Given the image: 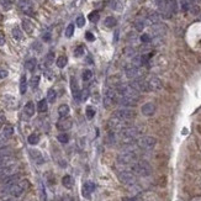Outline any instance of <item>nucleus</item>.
<instances>
[{
  "label": "nucleus",
  "mask_w": 201,
  "mask_h": 201,
  "mask_svg": "<svg viewBox=\"0 0 201 201\" xmlns=\"http://www.w3.org/2000/svg\"><path fill=\"white\" fill-rule=\"evenodd\" d=\"M70 88H72V91H73V96H74L75 99H80L81 91L79 90L78 84H76V80H75L74 78H72V80H70Z\"/></svg>",
  "instance_id": "obj_21"
},
{
  "label": "nucleus",
  "mask_w": 201,
  "mask_h": 201,
  "mask_svg": "<svg viewBox=\"0 0 201 201\" xmlns=\"http://www.w3.org/2000/svg\"><path fill=\"white\" fill-rule=\"evenodd\" d=\"M57 138L60 143H68V141H69V136L67 133H60V134H58Z\"/></svg>",
  "instance_id": "obj_41"
},
{
  "label": "nucleus",
  "mask_w": 201,
  "mask_h": 201,
  "mask_svg": "<svg viewBox=\"0 0 201 201\" xmlns=\"http://www.w3.org/2000/svg\"><path fill=\"white\" fill-rule=\"evenodd\" d=\"M115 102H117L118 105H121L122 107H131V106H134L137 101L127 97V96H123V95H116V99H115Z\"/></svg>",
  "instance_id": "obj_11"
},
{
  "label": "nucleus",
  "mask_w": 201,
  "mask_h": 201,
  "mask_svg": "<svg viewBox=\"0 0 201 201\" xmlns=\"http://www.w3.org/2000/svg\"><path fill=\"white\" fill-rule=\"evenodd\" d=\"M12 5H14V1L12 0H0V6H1V9L4 11L10 10L12 7Z\"/></svg>",
  "instance_id": "obj_29"
},
{
  "label": "nucleus",
  "mask_w": 201,
  "mask_h": 201,
  "mask_svg": "<svg viewBox=\"0 0 201 201\" xmlns=\"http://www.w3.org/2000/svg\"><path fill=\"white\" fill-rule=\"evenodd\" d=\"M27 141H28V143H30V144L35 146V144H37V143L39 142V136H38L37 133H32V134H30V136H28Z\"/></svg>",
  "instance_id": "obj_35"
},
{
  "label": "nucleus",
  "mask_w": 201,
  "mask_h": 201,
  "mask_svg": "<svg viewBox=\"0 0 201 201\" xmlns=\"http://www.w3.org/2000/svg\"><path fill=\"white\" fill-rule=\"evenodd\" d=\"M75 23H76V26H78V27H83V26L85 25V17H84L83 15L78 16V17H76V21H75Z\"/></svg>",
  "instance_id": "obj_44"
},
{
  "label": "nucleus",
  "mask_w": 201,
  "mask_h": 201,
  "mask_svg": "<svg viewBox=\"0 0 201 201\" xmlns=\"http://www.w3.org/2000/svg\"><path fill=\"white\" fill-rule=\"evenodd\" d=\"M116 18L113 17V16H107L106 18H105V21H104V26H106V27H113L115 25H116Z\"/></svg>",
  "instance_id": "obj_32"
},
{
  "label": "nucleus",
  "mask_w": 201,
  "mask_h": 201,
  "mask_svg": "<svg viewBox=\"0 0 201 201\" xmlns=\"http://www.w3.org/2000/svg\"><path fill=\"white\" fill-rule=\"evenodd\" d=\"M141 111H142V113L144 116H152L155 112V105H154V102H146L142 106Z\"/></svg>",
  "instance_id": "obj_16"
},
{
  "label": "nucleus",
  "mask_w": 201,
  "mask_h": 201,
  "mask_svg": "<svg viewBox=\"0 0 201 201\" xmlns=\"http://www.w3.org/2000/svg\"><path fill=\"white\" fill-rule=\"evenodd\" d=\"M85 37H86L88 41H94V39H95V37H94V35H92L91 32H86V33H85Z\"/></svg>",
  "instance_id": "obj_52"
},
{
  "label": "nucleus",
  "mask_w": 201,
  "mask_h": 201,
  "mask_svg": "<svg viewBox=\"0 0 201 201\" xmlns=\"http://www.w3.org/2000/svg\"><path fill=\"white\" fill-rule=\"evenodd\" d=\"M141 41H142L143 43H149V42H150V37H149V35L143 33V35L141 36Z\"/></svg>",
  "instance_id": "obj_49"
},
{
  "label": "nucleus",
  "mask_w": 201,
  "mask_h": 201,
  "mask_svg": "<svg viewBox=\"0 0 201 201\" xmlns=\"http://www.w3.org/2000/svg\"><path fill=\"white\" fill-rule=\"evenodd\" d=\"M73 33H74V25L73 23H69L67 26V28H65V37L70 38L73 36Z\"/></svg>",
  "instance_id": "obj_39"
},
{
  "label": "nucleus",
  "mask_w": 201,
  "mask_h": 201,
  "mask_svg": "<svg viewBox=\"0 0 201 201\" xmlns=\"http://www.w3.org/2000/svg\"><path fill=\"white\" fill-rule=\"evenodd\" d=\"M159 20H160V14L159 12H152L146 18V25H157V23H159Z\"/></svg>",
  "instance_id": "obj_20"
},
{
  "label": "nucleus",
  "mask_w": 201,
  "mask_h": 201,
  "mask_svg": "<svg viewBox=\"0 0 201 201\" xmlns=\"http://www.w3.org/2000/svg\"><path fill=\"white\" fill-rule=\"evenodd\" d=\"M22 27L26 31V33H31L33 31V23L28 18H23L22 20Z\"/></svg>",
  "instance_id": "obj_27"
},
{
  "label": "nucleus",
  "mask_w": 201,
  "mask_h": 201,
  "mask_svg": "<svg viewBox=\"0 0 201 201\" xmlns=\"http://www.w3.org/2000/svg\"><path fill=\"white\" fill-rule=\"evenodd\" d=\"M23 112L27 117H32L35 115V104L32 101H28L26 105H25V109H23Z\"/></svg>",
  "instance_id": "obj_22"
},
{
  "label": "nucleus",
  "mask_w": 201,
  "mask_h": 201,
  "mask_svg": "<svg viewBox=\"0 0 201 201\" xmlns=\"http://www.w3.org/2000/svg\"><path fill=\"white\" fill-rule=\"evenodd\" d=\"M165 32V26L162 25V23H157V25H153V33L154 36H162L164 35Z\"/></svg>",
  "instance_id": "obj_24"
},
{
  "label": "nucleus",
  "mask_w": 201,
  "mask_h": 201,
  "mask_svg": "<svg viewBox=\"0 0 201 201\" xmlns=\"http://www.w3.org/2000/svg\"><path fill=\"white\" fill-rule=\"evenodd\" d=\"M107 125H109L110 131L113 132V133L121 132L122 129L126 128V121H123V120H121V118H118V117H115V116H112V117L109 120Z\"/></svg>",
  "instance_id": "obj_7"
},
{
  "label": "nucleus",
  "mask_w": 201,
  "mask_h": 201,
  "mask_svg": "<svg viewBox=\"0 0 201 201\" xmlns=\"http://www.w3.org/2000/svg\"><path fill=\"white\" fill-rule=\"evenodd\" d=\"M1 201H16L15 199H4V200H1Z\"/></svg>",
  "instance_id": "obj_56"
},
{
  "label": "nucleus",
  "mask_w": 201,
  "mask_h": 201,
  "mask_svg": "<svg viewBox=\"0 0 201 201\" xmlns=\"http://www.w3.org/2000/svg\"><path fill=\"white\" fill-rule=\"evenodd\" d=\"M55 63H57V67L58 68H64L67 65V63H68V58L65 55H60V57L57 58V62Z\"/></svg>",
  "instance_id": "obj_33"
},
{
  "label": "nucleus",
  "mask_w": 201,
  "mask_h": 201,
  "mask_svg": "<svg viewBox=\"0 0 201 201\" xmlns=\"http://www.w3.org/2000/svg\"><path fill=\"white\" fill-rule=\"evenodd\" d=\"M134 26H136V30L137 31H142L144 28V26H146V20H137L136 23H134Z\"/></svg>",
  "instance_id": "obj_40"
},
{
  "label": "nucleus",
  "mask_w": 201,
  "mask_h": 201,
  "mask_svg": "<svg viewBox=\"0 0 201 201\" xmlns=\"http://www.w3.org/2000/svg\"><path fill=\"white\" fill-rule=\"evenodd\" d=\"M117 91L120 95L127 96L134 101H137L139 99V91H137L134 88H132L129 84H120L117 86Z\"/></svg>",
  "instance_id": "obj_4"
},
{
  "label": "nucleus",
  "mask_w": 201,
  "mask_h": 201,
  "mask_svg": "<svg viewBox=\"0 0 201 201\" xmlns=\"http://www.w3.org/2000/svg\"><path fill=\"white\" fill-rule=\"evenodd\" d=\"M17 6L25 15H32L33 14V2L31 0H18Z\"/></svg>",
  "instance_id": "obj_10"
},
{
  "label": "nucleus",
  "mask_w": 201,
  "mask_h": 201,
  "mask_svg": "<svg viewBox=\"0 0 201 201\" xmlns=\"http://www.w3.org/2000/svg\"><path fill=\"white\" fill-rule=\"evenodd\" d=\"M89 20L91 22H97L99 21V12L97 11H92L90 15H89Z\"/></svg>",
  "instance_id": "obj_43"
},
{
  "label": "nucleus",
  "mask_w": 201,
  "mask_h": 201,
  "mask_svg": "<svg viewBox=\"0 0 201 201\" xmlns=\"http://www.w3.org/2000/svg\"><path fill=\"white\" fill-rule=\"evenodd\" d=\"M84 54V47L83 46H78L75 49H74V55L75 57H81Z\"/></svg>",
  "instance_id": "obj_45"
},
{
  "label": "nucleus",
  "mask_w": 201,
  "mask_h": 201,
  "mask_svg": "<svg viewBox=\"0 0 201 201\" xmlns=\"http://www.w3.org/2000/svg\"><path fill=\"white\" fill-rule=\"evenodd\" d=\"M18 181H20L18 174H12V175L2 179V186H11V185H14V184H16Z\"/></svg>",
  "instance_id": "obj_19"
},
{
  "label": "nucleus",
  "mask_w": 201,
  "mask_h": 201,
  "mask_svg": "<svg viewBox=\"0 0 201 201\" xmlns=\"http://www.w3.org/2000/svg\"><path fill=\"white\" fill-rule=\"evenodd\" d=\"M43 39H44V41H49V39H51V33H49V32H46V33L43 35Z\"/></svg>",
  "instance_id": "obj_53"
},
{
  "label": "nucleus",
  "mask_w": 201,
  "mask_h": 201,
  "mask_svg": "<svg viewBox=\"0 0 201 201\" xmlns=\"http://www.w3.org/2000/svg\"><path fill=\"white\" fill-rule=\"evenodd\" d=\"M4 43H5V38H4V36L0 35V46H4Z\"/></svg>",
  "instance_id": "obj_54"
},
{
  "label": "nucleus",
  "mask_w": 201,
  "mask_h": 201,
  "mask_svg": "<svg viewBox=\"0 0 201 201\" xmlns=\"http://www.w3.org/2000/svg\"><path fill=\"white\" fill-rule=\"evenodd\" d=\"M157 144V139L152 136H142L138 141H137V146L141 148V149H144V150H150L155 147Z\"/></svg>",
  "instance_id": "obj_5"
},
{
  "label": "nucleus",
  "mask_w": 201,
  "mask_h": 201,
  "mask_svg": "<svg viewBox=\"0 0 201 201\" xmlns=\"http://www.w3.org/2000/svg\"><path fill=\"white\" fill-rule=\"evenodd\" d=\"M110 5H111V7L115 9V10H120V9H121V7H120L121 4H120L117 0H111V1H110Z\"/></svg>",
  "instance_id": "obj_48"
},
{
  "label": "nucleus",
  "mask_w": 201,
  "mask_h": 201,
  "mask_svg": "<svg viewBox=\"0 0 201 201\" xmlns=\"http://www.w3.org/2000/svg\"><path fill=\"white\" fill-rule=\"evenodd\" d=\"M118 180L125 184V185H128V186H133L136 184V178L133 175L132 171H128V170H122L118 173Z\"/></svg>",
  "instance_id": "obj_8"
},
{
  "label": "nucleus",
  "mask_w": 201,
  "mask_h": 201,
  "mask_svg": "<svg viewBox=\"0 0 201 201\" xmlns=\"http://www.w3.org/2000/svg\"><path fill=\"white\" fill-rule=\"evenodd\" d=\"M70 127H72V120H70V118L63 117L62 120H59V121L57 122V128L60 129V131H67V129H69Z\"/></svg>",
  "instance_id": "obj_18"
},
{
  "label": "nucleus",
  "mask_w": 201,
  "mask_h": 201,
  "mask_svg": "<svg viewBox=\"0 0 201 201\" xmlns=\"http://www.w3.org/2000/svg\"><path fill=\"white\" fill-rule=\"evenodd\" d=\"M116 92H115V90H112V89H109L107 91H106V94H105V96H104V106L105 107H110L113 102H115V99H116Z\"/></svg>",
  "instance_id": "obj_14"
},
{
  "label": "nucleus",
  "mask_w": 201,
  "mask_h": 201,
  "mask_svg": "<svg viewBox=\"0 0 201 201\" xmlns=\"http://www.w3.org/2000/svg\"><path fill=\"white\" fill-rule=\"evenodd\" d=\"M92 190H94V184H92V183H85L81 191H83V195H84L85 197H89Z\"/></svg>",
  "instance_id": "obj_26"
},
{
  "label": "nucleus",
  "mask_w": 201,
  "mask_h": 201,
  "mask_svg": "<svg viewBox=\"0 0 201 201\" xmlns=\"http://www.w3.org/2000/svg\"><path fill=\"white\" fill-rule=\"evenodd\" d=\"M148 88H149V90H152V91H158V90H160V89L163 88V83H162V80H160L159 78L152 76V78L148 80Z\"/></svg>",
  "instance_id": "obj_15"
},
{
  "label": "nucleus",
  "mask_w": 201,
  "mask_h": 201,
  "mask_svg": "<svg viewBox=\"0 0 201 201\" xmlns=\"http://www.w3.org/2000/svg\"><path fill=\"white\" fill-rule=\"evenodd\" d=\"M53 59H54V53L53 52H49L47 55H46V64L47 65H51L53 63Z\"/></svg>",
  "instance_id": "obj_46"
},
{
  "label": "nucleus",
  "mask_w": 201,
  "mask_h": 201,
  "mask_svg": "<svg viewBox=\"0 0 201 201\" xmlns=\"http://www.w3.org/2000/svg\"><path fill=\"white\" fill-rule=\"evenodd\" d=\"M91 76H92V73H91V70L86 69V70H84V72H83V80H84V81H88V80H90V79H91Z\"/></svg>",
  "instance_id": "obj_42"
},
{
  "label": "nucleus",
  "mask_w": 201,
  "mask_h": 201,
  "mask_svg": "<svg viewBox=\"0 0 201 201\" xmlns=\"http://www.w3.org/2000/svg\"><path fill=\"white\" fill-rule=\"evenodd\" d=\"M126 76L129 78V79H139L142 76V72L139 70V68H136L133 65L131 67H127L126 68Z\"/></svg>",
  "instance_id": "obj_13"
},
{
  "label": "nucleus",
  "mask_w": 201,
  "mask_h": 201,
  "mask_svg": "<svg viewBox=\"0 0 201 201\" xmlns=\"http://www.w3.org/2000/svg\"><path fill=\"white\" fill-rule=\"evenodd\" d=\"M137 159V154L134 149H122V152L117 155V162L121 165H128L134 163Z\"/></svg>",
  "instance_id": "obj_3"
},
{
  "label": "nucleus",
  "mask_w": 201,
  "mask_h": 201,
  "mask_svg": "<svg viewBox=\"0 0 201 201\" xmlns=\"http://www.w3.org/2000/svg\"><path fill=\"white\" fill-rule=\"evenodd\" d=\"M55 90L54 89H48L47 91V101L48 102H54L55 101Z\"/></svg>",
  "instance_id": "obj_36"
},
{
  "label": "nucleus",
  "mask_w": 201,
  "mask_h": 201,
  "mask_svg": "<svg viewBox=\"0 0 201 201\" xmlns=\"http://www.w3.org/2000/svg\"><path fill=\"white\" fill-rule=\"evenodd\" d=\"M38 83H39V75H33L31 78V81H30V85L32 89H36L38 86Z\"/></svg>",
  "instance_id": "obj_38"
},
{
  "label": "nucleus",
  "mask_w": 201,
  "mask_h": 201,
  "mask_svg": "<svg viewBox=\"0 0 201 201\" xmlns=\"http://www.w3.org/2000/svg\"><path fill=\"white\" fill-rule=\"evenodd\" d=\"M27 90V80H26V75H21L20 79V92L25 94Z\"/></svg>",
  "instance_id": "obj_30"
},
{
  "label": "nucleus",
  "mask_w": 201,
  "mask_h": 201,
  "mask_svg": "<svg viewBox=\"0 0 201 201\" xmlns=\"http://www.w3.org/2000/svg\"><path fill=\"white\" fill-rule=\"evenodd\" d=\"M88 96H89V90H88V89H86V90H83V91H81V95H80V99H81V100H86Z\"/></svg>",
  "instance_id": "obj_51"
},
{
  "label": "nucleus",
  "mask_w": 201,
  "mask_h": 201,
  "mask_svg": "<svg viewBox=\"0 0 201 201\" xmlns=\"http://www.w3.org/2000/svg\"><path fill=\"white\" fill-rule=\"evenodd\" d=\"M113 116L115 117H118L123 121H128V120H132L134 116H136V111L131 107H121L118 110H116L113 112Z\"/></svg>",
  "instance_id": "obj_6"
},
{
  "label": "nucleus",
  "mask_w": 201,
  "mask_h": 201,
  "mask_svg": "<svg viewBox=\"0 0 201 201\" xmlns=\"http://www.w3.org/2000/svg\"><path fill=\"white\" fill-rule=\"evenodd\" d=\"M117 38H118V31H116V35H115V37H113V41L116 42V41H117Z\"/></svg>",
  "instance_id": "obj_55"
},
{
  "label": "nucleus",
  "mask_w": 201,
  "mask_h": 201,
  "mask_svg": "<svg viewBox=\"0 0 201 201\" xmlns=\"http://www.w3.org/2000/svg\"><path fill=\"white\" fill-rule=\"evenodd\" d=\"M94 115H95V110H94L91 106H88V107H86V117H88L89 120H91V118L94 117Z\"/></svg>",
  "instance_id": "obj_47"
},
{
  "label": "nucleus",
  "mask_w": 201,
  "mask_h": 201,
  "mask_svg": "<svg viewBox=\"0 0 201 201\" xmlns=\"http://www.w3.org/2000/svg\"><path fill=\"white\" fill-rule=\"evenodd\" d=\"M62 183H63V185L65 186V187H72V184H73V180H72V178L69 176V175H65V176H63V179H62Z\"/></svg>",
  "instance_id": "obj_37"
},
{
  "label": "nucleus",
  "mask_w": 201,
  "mask_h": 201,
  "mask_svg": "<svg viewBox=\"0 0 201 201\" xmlns=\"http://www.w3.org/2000/svg\"><path fill=\"white\" fill-rule=\"evenodd\" d=\"M14 132H15V129H14V127L11 125H5L4 128H2V137L10 138V137L14 136Z\"/></svg>",
  "instance_id": "obj_23"
},
{
  "label": "nucleus",
  "mask_w": 201,
  "mask_h": 201,
  "mask_svg": "<svg viewBox=\"0 0 201 201\" xmlns=\"http://www.w3.org/2000/svg\"><path fill=\"white\" fill-rule=\"evenodd\" d=\"M47 109H48L47 100H46V99L39 100V101H38V104H37V110H38L39 112H46V111H47Z\"/></svg>",
  "instance_id": "obj_31"
},
{
  "label": "nucleus",
  "mask_w": 201,
  "mask_h": 201,
  "mask_svg": "<svg viewBox=\"0 0 201 201\" xmlns=\"http://www.w3.org/2000/svg\"><path fill=\"white\" fill-rule=\"evenodd\" d=\"M131 170L133 174L141 175V176H149L152 174V166L146 160H137L132 164Z\"/></svg>",
  "instance_id": "obj_2"
},
{
  "label": "nucleus",
  "mask_w": 201,
  "mask_h": 201,
  "mask_svg": "<svg viewBox=\"0 0 201 201\" xmlns=\"http://www.w3.org/2000/svg\"><path fill=\"white\" fill-rule=\"evenodd\" d=\"M28 153H30V155H31V158H32V160L36 163V164H43V162H44V159H43V155L41 154V152L39 150H36V149H30L28 150Z\"/></svg>",
  "instance_id": "obj_17"
},
{
  "label": "nucleus",
  "mask_w": 201,
  "mask_h": 201,
  "mask_svg": "<svg viewBox=\"0 0 201 201\" xmlns=\"http://www.w3.org/2000/svg\"><path fill=\"white\" fill-rule=\"evenodd\" d=\"M58 115L63 118V117H67L68 115H69V106L67 105V104H62V105H59V107H58Z\"/></svg>",
  "instance_id": "obj_25"
},
{
  "label": "nucleus",
  "mask_w": 201,
  "mask_h": 201,
  "mask_svg": "<svg viewBox=\"0 0 201 201\" xmlns=\"http://www.w3.org/2000/svg\"><path fill=\"white\" fill-rule=\"evenodd\" d=\"M36 65H37V60L35 58H31V59L26 60V63H25V68L27 70H30V72H33L35 68H36Z\"/></svg>",
  "instance_id": "obj_28"
},
{
  "label": "nucleus",
  "mask_w": 201,
  "mask_h": 201,
  "mask_svg": "<svg viewBox=\"0 0 201 201\" xmlns=\"http://www.w3.org/2000/svg\"><path fill=\"white\" fill-rule=\"evenodd\" d=\"M15 171H16V164L14 162H10V163L0 166V179L2 180L5 178L10 176V175L15 174Z\"/></svg>",
  "instance_id": "obj_9"
},
{
  "label": "nucleus",
  "mask_w": 201,
  "mask_h": 201,
  "mask_svg": "<svg viewBox=\"0 0 201 201\" xmlns=\"http://www.w3.org/2000/svg\"><path fill=\"white\" fill-rule=\"evenodd\" d=\"M7 75H9V72L6 69H0V80L5 79Z\"/></svg>",
  "instance_id": "obj_50"
},
{
  "label": "nucleus",
  "mask_w": 201,
  "mask_h": 201,
  "mask_svg": "<svg viewBox=\"0 0 201 201\" xmlns=\"http://www.w3.org/2000/svg\"><path fill=\"white\" fill-rule=\"evenodd\" d=\"M129 85H131L132 88H134L137 91H149L148 81H144V80H142V79H134Z\"/></svg>",
  "instance_id": "obj_12"
},
{
  "label": "nucleus",
  "mask_w": 201,
  "mask_h": 201,
  "mask_svg": "<svg viewBox=\"0 0 201 201\" xmlns=\"http://www.w3.org/2000/svg\"><path fill=\"white\" fill-rule=\"evenodd\" d=\"M27 186V183L26 181H18L11 186H2L0 189V195L1 196H5V195H10L12 197H18L22 195V192L25 191Z\"/></svg>",
  "instance_id": "obj_1"
},
{
  "label": "nucleus",
  "mask_w": 201,
  "mask_h": 201,
  "mask_svg": "<svg viewBox=\"0 0 201 201\" xmlns=\"http://www.w3.org/2000/svg\"><path fill=\"white\" fill-rule=\"evenodd\" d=\"M11 33H12V37L15 38V39H17V41H20L21 38H22V32H21V30H20V27H14L12 28V31H11Z\"/></svg>",
  "instance_id": "obj_34"
}]
</instances>
